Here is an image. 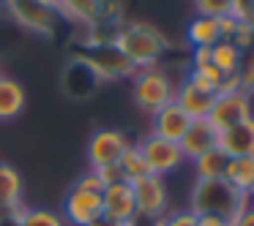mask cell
Instances as JSON below:
<instances>
[{"instance_id":"obj_36","label":"cell","mask_w":254,"mask_h":226,"mask_svg":"<svg viewBox=\"0 0 254 226\" xmlns=\"http://www.w3.org/2000/svg\"><path fill=\"white\" fill-rule=\"evenodd\" d=\"M0 77H3V71H0Z\"/></svg>"},{"instance_id":"obj_9","label":"cell","mask_w":254,"mask_h":226,"mask_svg":"<svg viewBox=\"0 0 254 226\" xmlns=\"http://www.w3.org/2000/svg\"><path fill=\"white\" fill-rule=\"evenodd\" d=\"M252 117V95L238 90V93H221L216 95V104L208 115V123L216 131H227V128L238 126V123Z\"/></svg>"},{"instance_id":"obj_8","label":"cell","mask_w":254,"mask_h":226,"mask_svg":"<svg viewBox=\"0 0 254 226\" xmlns=\"http://www.w3.org/2000/svg\"><path fill=\"white\" fill-rule=\"evenodd\" d=\"M137 147H139V153H142V158L148 161L150 175H156V177H167L186 164V158H183V153H181V144L167 142V139L145 136Z\"/></svg>"},{"instance_id":"obj_10","label":"cell","mask_w":254,"mask_h":226,"mask_svg":"<svg viewBox=\"0 0 254 226\" xmlns=\"http://www.w3.org/2000/svg\"><path fill=\"white\" fill-rule=\"evenodd\" d=\"M63 221L68 226H90L93 221H99L104 215V202L101 193H90V191H79L71 188L63 199Z\"/></svg>"},{"instance_id":"obj_12","label":"cell","mask_w":254,"mask_h":226,"mask_svg":"<svg viewBox=\"0 0 254 226\" xmlns=\"http://www.w3.org/2000/svg\"><path fill=\"white\" fill-rule=\"evenodd\" d=\"M101 202H104V218L112 224H128L137 221V202H134V188L128 182H115L101 191Z\"/></svg>"},{"instance_id":"obj_35","label":"cell","mask_w":254,"mask_h":226,"mask_svg":"<svg viewBox=\"0 0 254 226\" xmlns=\"http://www.w3.org/2000/svg\"><path fill=\"white\" fill-rule=\"evenodd\" d=\"M252 199H254V191H252Z\"/></svg>"},{"instance_id":"obj_19","label":"cell","mask_w":254,"mask_h":226,"mask_svg":"<svg viewBox=\"0 0 254 226\" xmlns=\"http://www.w3.org/2000/svg\"><path fill=\"white\" fill-rule=\"evenodd\" d=\"M186 41L194 49H213L221 41V25L210 17H194L186 28Z\"/></svg>"},{"instance_id":"obj_15","label":"cell","mask_w":254,"mask_h":226,"mask_svg":"<svg viewBox=\"0 0 254 226\" xmlns=\"http://www.w3.org/2000/svg\"><path fill=\"white\" fill-rule=\"evenodd\" d=\"M104 6L107 0H61L58 3V17L66 22L77 25V28H96L104 22Z\"/></svg>"},{"instance_id":"obj_32","label":"cell","mask_w":254,"mask_h":226,"mask_svg":"<svg viewBox=\"0 0 254 226\" xmlns=\"http://www.w3.org/2000/svg\"><path fill=\"white\" fill-rule=\"evenodd\" d=\"M197 226H230L224 218H216V215H197Z\"/></svg>"},{"instance_id":"obj_27","label":"cell","mask_w":254,"mask_h":226,"mask_svg":"<svg viewBox=\"0 0 254 226\" xmlns=\"http://www.w3.org/2000/svg\"><path fill=\"white\" fill-rule=\"evenodd\" d=\"M238 77H241L243 93L252 95V90H254V49L243 52V60H241V68H238Z\"/></svg>"},{"instance_id":"obj_23","label":"cell","mask_w":254,"mask_h":226,"mask_svg":"<svg viewBox=\"0 0 254 226\" xmlns=\"http://www.w3.org/2000/svg\"><path fill=\"white\" fill-rule=\"evenodd\" d=\"M241 60H243V52L238 49L232 41H219V44L210 49V63H213L216 68H219L224 77H232V74H238V68H241Z\"/></svg>"},{"instance_id":"obj_25","label":"cell","mask_w":254,"mask_h":226,"mask_svg":"<svg viewBox=\"0 0 254 226\" xmlns=\"http://www.w3.org/2000/svg\"><path fill=\"white\" fill-rule=\"evenodd\" d=\"M197 17H210V19H227L235 14V0H194Z\"/></svg>"},{"instance_id":"obj_5","label":"cell","mask_w":254,"mask_h":226,"mask_svg":"<svg viewBox=\"0 0 254 226\" xmlns=\"http://www.w3.org/2000/svg\"><path fill=\"white\" fill-rule=\"evenodd\" d=\"M134 202H137V218L145 221H159L167 215L170 207V191H167L164 177L148 175L145 180L134 182Z\"/></svg>"},{"instance_id":"obj_1","label":"cell","mask_w":254,"mask_h":226,"mask_svg":"<svg viewBox=\"0 0 254 226\" xmlns=\"http://www.w3.org/2000/svg\"><path fill=\"white\" fill-rule=\"evenodd\" d=\"M110 44L131 63L137 71L142 68L159 66V60L164 57V52L170 49V41L159 28L148 22H123L115 28Z\"/></svg>"},{"instance_id":"obj_14","label":"cell","mask_w":254,"mask_h":226,"mask_svg":"<svg viewBox=\"0 0 254 226\" xmlns=\"http://www.w3.org/2000/svg\"><path fill=\"white\" fill-rule=\"evenodd\" d=\"M178 144H181L183 158L197 161L199 155H205V153H210V150L219 147V131H216L208 120H191L189 131L183 134V139Z\"/></svg>"},{"instance_id":"obj_16","label":"cell","mask_w":254,"mask_h":226,"mask_svg":"<svg viewBox=\"0 0 254 226\" xmlns=\"http://www.w3.org/2000/svg\"><path fill=\"white\" fill-rule=\"evenodd\" d=\"M219 150L227 158H246L254 155V117L238 123L219 134Z\"/></svg>"},{"instance_id":"obj_34","label":"cell","mask_w":254,"mask_h":226,"mask_svg":"<svg viewBox=\"0 0 254 226\" xmlns=\"http://www.w3.org/2000/svg\"><path fill=\"white\" fill-rule=\"evenodd\" d=\"M90 226H121V224H112L110 218H104V215H101V218H99V221H93Z\"/></svg>"},{"instance_id":"obj_20","label":"cell","mask_w":254,"mask_h":226,"mask_svg":"<svg viewBox=\"0 0 254 226\" xmlns=\"http://www.w3.org/2000/svg\"><path fill=\"white\" fill-rule=\"evenodd\" d=\"M224 180L230 182L235 191L252 196L254 191V155H246V158H230L224 169Z\"/></svg>"},{"instance_id":"obj_6","label":"cell","mask_w":254,"mask_h":226,"mask_svg":"<svg viewBox=\"0 0 254 226\" xmlns=\"http://www.w3.org/2000/svg\"><path fill=\"white\" fill-rule=\"evenodd\" d=\"M93 52H85L79 55V60L96 74V79H126V77H134L137 68L115 49V46L107 41V44H96L90 46Z\"/></svg>"},{"instance_id":"obj_18","label":"cell","mask_w":254,"mask_h":226,"mask_svg":"<svg viewBox=\"0 0 254 226\" xmlns=\"http://www.w3.org/2000/svg\"><path fill=\"white\" fill-rule=\"evenodd\" d=\"M25 104H28V95H25V88L11 77H0V120H14L25 112Z\"/></svg>"},{"instance_id":"obj_26","label":"cell","mask_w":254,"mask_h":226,"mask_svg":"<svg viewBox=\"0 0 254 226\" xmlns=\"http://www.w3.org/2000/svg\"><path fill=\"white\" fill-rule=\"evenodd\" d=\"M189 74H194L199 82H205L208 88H213L216 93H219L221 85H224V74H221L213 63H205V66H191V71H189Z\"/></svg>"},{"instance_id":"obj_21","label":"cell","mask_w":254,"mask_h":226,"mask_svg":"<svg viewBox=\"0 0 254 226\" xmlns=\"http://www.w3.org/2000/svg\"><path fill=\"white\" fill-rule=\"evenodd\" d=\"M8 215L17 221V226H66L61 213L47 210V207H25L22 204V207H17Z\"/></svg>"},{"instance_id":"obj_33","label":"cell","mask_w":254,"mask_h":226,"mask_svg":"<svg viewBox=\"0 0 254 226\" xmlns=\"http://www.w3.org/2000/svg\"><path fill=\"white\" fill-rule=\"evenodd\" d=\"M33 3H39V6H44V8H50V11L58 14V3H61V0H33Z\"/></svg>"},{"instance_id":"obj_28","label":"cell","mask_w":254,"mask_h":226,"mask_svg":"<svg viewBox=\"0 0 254 226\" xmlns=\"http://www.w3.org/2000/svg\"><path fill=\"white\" fill-rule=\"evenodd\" d=\"M161 226H197V215L191 210H178L161 218Z\"/></svg>"},{"instance_id":"obj_4","label":"cell","mask_w":254,"mask_h":226,"mask_svg":"<svg viewBox=\"0 0 254 226\" xmlns=\"http://www.w3.org/2000/svg\"><path fill=\"white\" fill-rule=\"evenodd\" d=\"M128 144L131 142L121 128H99L88 139V166L90 169H101V166L118 164Z\"/></svg>"},{"instance_id":"obj_22","label":"cell","mask_w":254,"mask_h":226,"mask_svg":"<svg viewBox=\"0 0 254 226\" xmlns=\"http://www.w3.org/2000/svg\"><path fill=\"white\" fill-rule=\"evenodd\" d=\"M118 169H121V175H123V182H128V185H134V182L145 180V177L150 175L148 161L142 158V153H139L137 144H128L126 147V153H123L121 161H118Z\"/></svg>"},{"instance_id":"obj_31","label":"cell","mask_w":254,"mask_h":226,"mask_svg":"<svg viewBox=\"0 0 254 226\" xmlns=\"http://www.w3.org/2000/svg\"><path fill=\"white\" fill-rule=\"evenodd\" d=\"M230 226H254V202L249 204L243 213H238L235 218L230 221Z\"/></svg>"},{"instance_id":"obj_11","label":"cell","mask_w":254,"mask_h":226,"mask_svg":"<svg viewBox=\"0 0 254 226\" xmlns=\"http://www.w3.org/2000/svg\"><path fill=\"white\" fill-rule=\"evenodd\" d=\"M6 8L19 28L39 36H55V22H58L55 11L39 6L33 0H6Z\"/></svg>"},{"instance_id":"obj_29","label":"cell","mask_w":254,"mask_h":226,"mask_svg":"<svg viewBox=\"0 0 254 226\" xmlns=\"http://www.w3.org/2000/svg\"><path fill=\"white\" fill-rule=\"evenodd\" d=\"M74 188H79V191H90V193H101V191H104V185H101L99 175H96L93 169H88L85 175H79V180L74 182Z\"/></svg>"},{"instance_id":"obj_37","label":"cell","mask_w":254,"mask_h":226,"mask_svg":"<svg viewBox=\"0 0 254 226\" xmlns=\"http://www.w3.org/2000/svg\"><path fill=\"white\" fill-rule=\"evenodd\" d=\"M252 202H254V199H252Z\"/></svg>"},{"instance_id":"obj_2","label":"cell","mask_w":254,"mask_h":226,"mask_svg":"<svg viewBox=\"0 0 254 226\" xmlns=\"http://www.w3.org/2000/svg\"><path fill=\"white\" fill-rule=\"evenodd\" d=\"M252 204V196L235 191L224 177L219 180H194L191 196H189V210L194 215H216L230 224L238 213Z\"/></svg>"},{"instance_id":"obj_3","label":"cell","mask_w":254,"mask_h":226,"mask_svg":"<svg viewBox=\"0 0 254 226\" xmlns=\"http://www.w3.org/2000/svg\"><path fill=\"white\" fill-rule=\"evenodd\" d=\"M131 79H134V88H131L134 104H137L142 112H148V115H156L161 106H167V104L175 101V88L178 85L172 82V77L161 66L142 68V71H137Z\"/></svg>"},{"instance_id":"obj_7","label":"cell","mask_w":254,"mask_h":226,"mask_svg":"<svg viewBox=\"0 0 254 226\" xmlns=\"http://www.w3.org/2000/svg\"><path fill=\"white\" fill-rule=\"evenodd\" d=\"M216 90L208 88L205 82H199L194 74H186L181 85L175 88V104L186 112L191 120H208L210 109L216 104Z\"/></svg>"},{"instance_id":"obj_17","label":"cell","mask_w":254,"mask_h":226,"mask_svg":"<svg viewBox=\"0 0 254 226\" xmlns=\"http://www.w3.org/2000/svg\"><path fill=\"white\" fill-rule=\"evenodd\" d=\"M22 175L14 166L0 164V213H14L17 207H22Z\"/></svg>"},{"instance_id":"obj_24","label":"cell","mask_w":254,"mask_h":226,"mask_svg":"<svg viewBox=\"0 0 254 226\" xmlns=\"http://www.w3.org/2000/svg\"><path fill=\"white\" fill-rule=\"evenodd\" d=\"M191 164H194L197 180H219V177H224V169H227V164H230V158L216 147V150H210V153L199 155Z\"/></svg>"},{"instance_id":"obj_30","label":"cell","mask_w":254,"mask_h":226,"mask_svg":"<svg viewBox=\"0 0 254 226\" xmlns=\"http://www.w3.org/2000/svg\"><path fill=\"white\" fill-rule=\"evenodd\" d=\"M96 175H99V180H101V185H115V182H123V175H121V169H118V164H112V166H101V169H93Z\"/></svg>"},{"instance_id":"obj_13","label":"cell","mask_w":254,"mask_h":226,"mask_svg":"<svg viewBox=\"0 0 254 226\" xmlns=\"http://www.w3.org/2000/svg\"><path fill=\"white\" fill-rule=\"evenodd\" d=\"M189 126H191V117H189L175 101L161 106L156 115H150V136L167 139V142H175V144L183 139V134L189 131Z\"/></svg>"}]
</instances>
